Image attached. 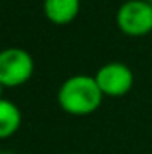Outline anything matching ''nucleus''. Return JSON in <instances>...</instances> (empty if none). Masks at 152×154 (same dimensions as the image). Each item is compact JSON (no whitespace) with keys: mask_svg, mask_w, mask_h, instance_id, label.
I'll list each match as a JSON object with an SVG mask.
<instances>
[{"mask_svg":"<svg viewBox=\"0 0 152 154\" xmlns=\"http://www.w3.org/2000/svg\"><path fill=\"white\" fill-rule=\"evenodd\" d=\"M102 99V90L99 88L95 77L90 75L70 77L61 84L57 91V102L61 109L74 116L91 115L100 108Z\"/></svg>","mask_w":152,"mask_h":154,"instance_id":"nucleus-1","label":"nucleus"},{"mask_svg":"<svg viewBox=\"0 0 152 154\" xmlns=\"http://www.w3.org/2000/svg\"><path fill=\"white\" fill-rule=\"evenodd\" d=\"M34 72L32 56L23 48H7L0 54V82L5 88L25 84Z\"/></svg>","mask_w":152,"mask_h":154,"instance_id":"nucleus-2","label":"nucleus"},{"mask_svg":"<svg viewBox=\"0 0 152 154\" xmlns=\"http://www.w3.org/2000/svg\"><path fill=\"white\" fill-rule=\"evenodd\" d=\"M116 25L127 36H145L152 31V4L127 0L116 13Z\"/></svg>","mask_w":152,"mask_h":154,"instance_id":"nucleus-3","label":"nucleus"},{"mask_svg":"<svg viewBox=\"0 0 152 154\" xmlns=\"http://www.w3.org/2000/svg\"><path fill=\"white\" fill-rule=\"evenodd\" d=\"M95 81L104 95L108 97H122L125 95L134 82L132 70L123 63H108L100 66L95 74Z\"/></svg>","mask_w":152,"mask_h":154,"instance_id":"nucleus-4","label":"nucleus"},{"mask_svg":"<svg viewBox=\"0 0 152 154\" xmlns=\"http://www.w3.org/2000/svg\"><path fill=\"white\" fill-rule=\"evenodd\" d=\"M81 2L79 0H45L43 11L45 16L56 25H66L74 22L79 14Z\"/></svg>","mask_w":152,"mask_h":154,"instance_id":"nucleus-5","label":"nucleus"},{"mask_svg":"<svg viewBox=\"0 0 152 154\" xmlns=\"http://www.w3.org/2000/svg\"><path fill=\"white\" fill-rule=\"evenodd\" d=\"M22 124V113L16 104L9 100H0V138H9L13 136Z\"/></svg>","mask_w":152,"mask_h":154,"instance_id":"nucleus-6","label":"nucleus"},{"mask_svg":"<svg viewBox=\"0 0 152 154\" xmlns=\"http://www.w3.org/2000/svg\"><path fill=\"white\" fill-rule=\"evenodd\" d=\"M2 154H14V152H2Z\"/></svg>","mask_w":152,"mask_h":154,"instance_id":"nucleus-7","label":"nucleus"},{"mask_svg":"<svg viewBox=\"0 0 152 154\" xmlns=\"http://www.w3.org/2000/svg\"><path fill=\"white\" fill-rule=\"evenodd\" d=\"M70 154H79V152H70Z\"/></svg>","mask_w":152,"mask_h":154,"instance_id":"nucleus-8","label":"nucleus"}]
</instances>
